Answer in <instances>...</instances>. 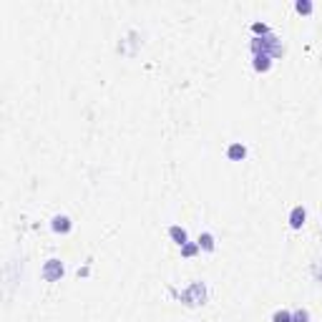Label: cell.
Returning a JSON list of instances; mask_svg holds the SVG:
<instances>
[{
    "mask_svg": "<svg viewBox=\"0 0 322 322\" xmlns=\"http://www.w3.org/2000/svg\"><path fill=\"white\" fill-rule=\"evenodd\" d=\"M252 51H255V56H269V58H277V56L284 53L282 43H279L272 33L264 35V38H255V41H252Z\"/></svg>",
    "mask_w": 322,
    "mask_h": 322,
    "instance_id": "1",
    "label": "cell"
},
{
    "mask_svg": "<svg viewBox=\"0 0 322 322\" xmlns=\"http://www.w3.org/2000/svg\"><path fill=\"white\" fill-rule=\"evenodd\" d=\"M182 300H184L187 305H204V300H206V287H204L201 282H194L187 292H182Z\"/></svg>",
    "mask_w": 322,
    "mask_h": 322,
    "instance_id": "2",
    "label": "cell"
},
{
    "mask_svg": "<svg viewBox=\"0 0 322 322\" xmlns=\"http://www.w3.org/2000/svg\"><path fill=\"white\" fill-rule=\"evenodd\" d=\"M65 267L61 259H48L46 264H43V279L46 282H58L61 277H63Z\"/></svg>",
    "mask_w": 322,
    "mask_h": 322,
    "instance_id": "3",
    "label": "cell"
},
{
    "mask_svg": "<svg viewBox=\"0 0 322 322\" xmlns=\"http://www.w3.org/2000/svg\"><path fill=\"white\" fill-rule=\"evenodd\" d=\"M51 229H53L56 234H68V232L73 229V222H70L65 214H56V217L51 219Z\"/></svg>",
    "mask_w": 322,
    "mask_h": 322,
    "instance_id": "4",
    "label": "cell"
},
{
    "mask_svg": "<svg viewBox=\"0 0 322 322\" xmlns=\"http://www.w3.org/2000/svg\"><path fill=\"white\" fill-rule=\"evenodd\" d=\"M305 219H307L305 206H295V209L290 211V227H292V229H302V227H305Z\"/></svg>",
    "mask_w": 322,
    "mask_h": 322,
    "instance_id": "5",
    "label": "cell"
},
{
    "mask_svg": "<svg viewBox=\"0 0 322 322\" xmlns=\"http://www.w3.org/2000/svg\"><path fill=\"white\" fill-rule=\"evenodd\" d=\"M227 156H229V161H244L247 159V146L237 141V144H232L227 149Z\"/></svg>",
    "mask_w": 322,
    "mask_h": 322,
    "instance_id": "6",
    "label": "cell"
},
{
    "mask_svg": "<svg viewBox=\"0 0 322 322\" xmlns=\"http://www.w3.org/2000/svg\"><path fill=\"white\" fill-rule=\"evenodd\" d=\"M169 237H171V239H174V244H179V247H184V244L189 242V234H187V229H184V227H179V224L169 227Z\"/></svg>",
    "mask_w": 322,
    "mask_h": 322,
    "instance_id": "7",
    "label": "cell"
},
{
    "mask_svg": "<svg viewBox=\"0 0 322 322\" xmlns=\"http://www.w3.org/2000/svg\"><path fill=\"white\" fill-rule=\"evenodd\" d=\"M199 249H204V252H214V247H217V242H214V234H209V232H204V234H199Z\"/></svg>",
    "mask_w": 322,
    "mask_h": 322,
    "instance_id": "8",
    "label": "cell"
},
{
    "mask_svg": "<svg viewBox=\"0 0 322 322\" xmlns=\"http://www.w3.org/2000/svg\"><path fill=\"white\" fill-rule=\"evenodd\" d=\"M255 70H259V73H267L269 68H272V58L269 56H255Z\"/></svg>",
    "mask_w": 322,
    "mask_h": 322,
    "instance_id": "9",
    "label": "cell"
},
{
    "mask_svg": "<svg viewBox=\"0 0 322 322\" xmlns=\"http://www.w3.org/2000/svg\"><path fill=\"white\" fill-rule=\"evenodd\" d=\"M295 10H297L300 15H310V13H312V3H310V0H297Z\"/></svg>",
    "mask_w": 322,
    "mask_h": 322,
    "instance_id": "10",
    "label": "cell"
},
{
    "mask_svg": "<svg viewBox=\"0 0 322 322\" xmlns=\"http://www.w3.org/2000/svg\"><path fill=\"white\" fill-rule=\"evenodd\" d=\"M272 322H292V312L290 310H277L272 315Z\"/></svg>",
    "mask_w": 322,
    "mask_h": 322,
    "instance_id": "11",
    "label": "cell"
},
{
    "mask_svg": "<svg viewBox=\"0 0 322 322\" xmlns=\"http://www.w3.org/2000/svg\"><path fill=\"white\" fill-rule=\"evenodd\" d=\"M196 252H201V249H199V244H194V242H187V244L182 247V257H194Z\"/></svg>",
    "mask_w": 322,
    "mask_h": 322,
    "instance_id": "12",
    "label": "cell"
},
{
    "mask_svg": "<svg viewBox=\"0 0 322 322\" xmlns=\"http://www.w3.org/2000/svg\"><path fill=\"white\" fill-rule=\"evenodd\" d=\"M292 322H310V312L307 310H295L292 312Z\"/></svg>",
    "mask_w": 322,
    "mask_h": 322,
    "instance_id": "13",
    "label": "cell"
},
{
    "mask_svg": "<svg viewBox=\"0 0 322 322\" xmlns=\"http://www.w3.org/2000/svg\"><path fill=\"white\" fill-rule=\"evenodd\" d=\"M252 30H255L257 35H262V38H264V35H269V28H267L264 23H255V25H252Z\"/></svg>",
    "mask_w": 322,
    "mask_h": 322,
    "instance_id": "14",
    "label": "cell"
}]
</instances>
